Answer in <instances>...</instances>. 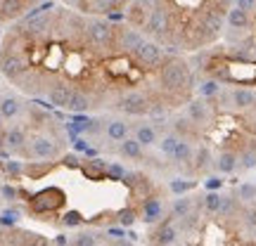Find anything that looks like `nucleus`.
<instances>
[{"label": "nucleus", "instance_id": "f257e3e1", "mask_svg": "<svg viewBox=\"0 0 256 246\" xmlns=\"http://www.w3.org/2000/svg\"><path fill=\"white\" fill-rule=\"evenodd\" d=\"M159 81L164 85V90L168 92H180L185 88L192 85V73H190V66L185 59H166L162 66H159Z\"/></svg>", "mask_w": 256, "mask_h": 246}, {"label": "nucleus", "instance_id": "f03ea898", "mask_svg": "<svg viewBox=\"0 0 256 246\" xmlns=\"http://www.w3.org/2000/svg\"><path fill=\"white\" fill-rule=\"evenodd\" d=\"M86 36L95 50H110L116 47V26L107 19H90L86 24Z\"/></svg>", "mask_w": 256, "mask_h": 246}, {"label": "nucleus", "instance_id": "7ed1b4c3", "mask_svg": "<svg viewBox=\"0 0 256 246\" xmlns=\"http://www.w3.org/2000/svg\"><path fill=\"white\" fill-rule=\"evenodd\" d=\"M64 199H66V197H64L62 190L48 187V190L34 194L28 201H31V211H34V213H50V211L60 209V206L64 204Z\"/></svg>", "mask_w": 256, "mask_h": 246}, {"label": "nucleus", "instance_id": "20e7f679", "mask_svg": "<svg viewBox=\"0 0 256 246\" xmlns=\"http://www.w3.org/2000/svg\"><path fill=\"white\" fill-rule=\"evenodd\" d=\"M116 107H119L124 114H128V116H145V114H150V109H152L150 100L138 90H130V92H126V95H121L119 102H116Z\"/></svg>", "mask_w": 256, "mask_h": 246}, {"label": "nucleus", "instance_id": "39448f33", "mask_svg": "<svg viewBox=\"0 0 256 246\" xmlns=\"http://www.w3.org/2000/svg\"><path fill=\"white\" fill-rule=\"evenodd\" d=\"M28 154L36 159H55L60 156V142L48 135H34L28 140Z\"/></svg>", "mask_w": 256, "mask_h": 246}, {"label": "nucleus", "instance_id": "423d86ee", "mask_svg": "<svg viewBox=\"0 0 256 246\" xmlns=\"http://www.w3.org/2000/svg\"><path fill=\"white\" fill-rule=\"evenodd\" d=\"M26 71H28L26 57L17 55V52H10V55H5L0 59V73L5 78H10V81H19Z\"/></svg>", "mask_w": 256, "mask_h": 246}, {"label": "nucleus", "instance_id": "0eeeda50", "mask_svg": "<svg viewBox=\"0 0 256 246\" xmlns=\"http://www.w3.org/2000/svg\"><path fill=\"white\" fill-rule=\"evenodd\" d=\"M150 36H164L166 28H168V9L164 5H154V7L147 12L145 26H142Z\"/></svg>", "mask_w": 256, "mask_h": 246}, {"label": "nucleus", "instance_id": "6e6552de", "mask_svg": "<svg viewBox=\"0 0 256 246\" xmlns=\"http://www.w3.org/2000/svg\"><path fill=\"white\" fill-rule=\"evenodd\" d=\"M138 62L142 64L145 69H154V66H162L164 64V55H162V47L152 43V40H145L142 45L138 47L136 52H133Z\"/></svg>", "mask_w": 256, "mask_h": 246}, {"label": "nucleus", "instance_id": "1a4fd4ad", "mask_svg": "<svg viewBox=\"0 0 256 246\" xmlns=\"http://www.w3.org/2000/svg\"><path fill=\"white\" fill-rule=\"evenodd\" d=\"M145 43V38L140 31L130 26H119L116 28V47H119L121 52H136L138 47Z\"/></svg>", "mask_w": 256, "mask_h": 246}, {"label": "nucleus", "instance_id": "9d476101", "mask_svg": "<svg viewBox=\"0 0 256 246\" xmlns=\"http://www.w3.org/2000/svg\"><path fill=\"white\" fill-rule=\"evenodd\" d=\"M185 114H188V119H190L194 126H206V121L211 119V109H209V104H206V100H204V97L188 102V109H185Z\"/></svg>", "mask_w": 256, "mask_h": 246}, {"label": "nucleus", "instance_id": "9b49d317", "mask_svg": "<svg viewBox=\"0 0 256 246\" xmlns=\"http://www.w3.org/2000/svg\"><path fill=\"white\" fill-rule=\"evenodd\" d=\"M164 216V204L162 199H156V197H147L142 201V211H140V220L145 223V225H154L159 223Z\"/></svg>", "mask_w": 256, "mask_h": 246}, {"label": "nucleus", "instance_id": "f8f14e48", "mask_svg": "<svg viewBox=\"0 0 256 246\" xmlns=\"http://www.w3.org/2000/svg\"><path fill=\"white\" fill-rule=\"evenodd\" d=\"M26 133H24V128H8L5 130V135H2V145L10 147L12 152H17V154H28L26 149ZM31 156V154H28Z\"/></svg>", "mask_w": 256, "mask_h": 246}, {"label": "nucleus", "instance_id": "ddd939ff", "mask_svg": "<svg viewBox=\"0 0 256 246\" xmlns=\"http://www.w3.org/2000/svg\"><path fill=\"white\" fill-rule=\"evenodd\" d=\"M214 166H216V171H218V173L232 175L240 168V156L235 154V152H230V149H223V152L216 156Z\"/></svg>", "mask_w": 256, "mask_h": 246}, {"label": "nucleus", "instance_id": "4468645a", "mask_svg": "<svg viewBox=\"0 0 256 246\" xmlns=\"http://www.w3.org/2000/svg\"><path fill=\"white\" fill-rule=\"evenodd\" d=\"M69 97H72V88L66 83H57L48 90V102H50V107H57V109H66Z\"/></svg>", "mask_w": 256, "mask_h": 246}, {"label": "nucleus", "instance_id": "2eb2a0df", "mask_svg": "<svg viewBox=\"0 0 256 246\" xmlns=\"http://www.w3.org/2000/svg\"><path fill=\"white\" fill-rule=\"evenodd\" d=\"M230 100H232L235 109H252V107H256V92L252 88H235L230 92Z\"/></svg>", "mask_w": 256, "mask_h": 246}, {"label": "nucleus", "instance_id": "dca6fc26", "mask_svg": "<svg viewBox=\"0 0 256 246\" xmlns=\"http://www.w3.org/2000/svg\"><path fill=\"white\" fill-rule=\"evenodd\" d=\"M176 239H178V230L174 228V223H171V220L162 223L159 230H156V235H154L156 246H171Z\"/></svg>", "mask_w": 256, "mask_h": 246}, {"label": "nucleus", "instance_id": "f3484780", "mask_svg": "<svg viewBox=\"0 0 256 246\" xmlns=\"http://www.w3.org/2000/svg\"><path fill=\"white\" fill-rule=\"evenodd\" d=\"M104 133H107V137L114 140V142H124L128 137V123L121 119H112L110 123L104 126Z\"/></svg>", "mask_w": 256, "mask_h": 246}, {"label": "nucleus", "instance_id": "a211bd4d", "mask_svg": "<svg viewBox=\"0 0 256 246\" xmlns=\"http://www.w3.org/2000/svg\"><path fill=\"white\" fill-rule=\"evenodd\" d=\"M66 109H72V114H83V111L90 109V97L83 90H72V97H69Z\"/></svg>", "mask_w": 256, "mask_h": 246}, {"label": "nucleus", "instance_id": "6ab92c4d", "mask_svg": "<svg viewBox=\"0 0 256 246\" xmlns=\"http://www.w3.org/2000/svg\"><path fill=\"white\" fill-rule=\"evenodd\" d=\"M22 9H24V0H0V19L2 21L19 17Z\"/></svg>", "mask_w": 256, "mask_h": 246}, {"label": "nucleus", "instance_id": "aec40b11", "mask_svg": "<svg viewBox=\"0 0 256 246\" xmlns=\"http://www.w3.org/2000/svg\"><path fill=\"white\" fill-rule=\"evenodd\" d=\"M226 21H228L230 28H238V31H242V28L249 26V14L244 12V9H240V7H230L228 14H226Z\"/></svg>", "mask_w": 256, "mask_h": 246}, {"label": "nucleus", "instance_id": "412c9836", "mask_svg": "<svg viewBox=\"0 0 256 246\" xmlns=\"http://www.w3.org/2000/svg\"><path fill=\"white\" fill-rule=\"evenodd\" d=\"M119 154L126 156V159L138 161V159H142V147H140V142H138L136 137H126V140L119 145Z\"/></svg>", "mask_w": 256, "mask_h": 246}, {"label": "nucleus", "instance_id": "4be33fe9", "mask_svg": "<svg viewBox=\"0 0 256 246\" xmlns=\"http://www.w3.org/2000/svg\"><path fill=\"white\" fill-rule=\"evenodd\" d=\"M22 114V102L17 97H2L0 100V116L2 119H14Z\"/></svg>", "mask_w": 256, "mask_h": 246}, {"label": "nucleus", "instance_id": "5701e85b", "mask_svg": "<svg viewBox=\"0 0 256 246\" xmlns=\"http://www.w3.org/2000/svg\"><path fill=\"white\" fill-rule=\"evenodd\" d=\"M190 213H192V199L190 197H178V199L174 201V206H171V218L183 220V218H188Z\"/></svg>", "mask_w": 256, "mask_h": 246}, {"label": "nucleus", "instance_id": "b1692460", "mask_svg": "<svg viewBox=\"0 0 256 246\" xmlns=\"http://www.w3.org/2000/svg\"><path fill=\"white\" fill-rule=\"evenodd\" d=\"M192 159H194V149H192V145L188 142V140H180V142H178V147H176L174 161L178 166H185V164H190Z\"/></svg>", "mask_w": 256, "mask_h": 246}, {"label": "nucleus", "instance_id": "393cba45", "mask_svg": "<svg viewBox=\"0 0 256 246\" xmlns=\"http://www.w3.org/2000/svg\"><path fill=\"white\" fill-rule=\"evenodd\" d=\"M136 140L140 142V147H152L156 145V130L154 126H138L136 128Z\"/></svg>", "mask_w": 256, "mask_h": 246}, {"label": "nucleus", "instance_id": "a878e982", "mask_svg": "<svg viewBox=\"0 0 256 246\" xmlns=\"http://www.w3.org/2000/svg\"><path fill=\"white\" fill-rule=\"evenodd\" d=\"M81 171L86 178H104V171H107V164H104V159H92L88 164L81 166Z\"/></svg>", "mask_w": 256, "mask_h": 246}, {"label": "nucleus", "instance_id": "bb28decb", "mask_svg": "<svg viewBox=\"0 0 256 246\" xmlns=\"http://www.w3.org/2000/svg\"><path fill=\"white\" fill-rule=\"evenodd\" d=\"M202 204H204V211H206L209 216H218L220 204H223V194H218V192H206Z\"/></svg>", "mask_w": 256, "mask_h": 246}, {"label": "nucleus", "instance_id": "cd10ccee", "mask_svg": "<svg viewBox=\"0 0 256 246\" xmlns=\"http://www.w3.org/2000/svg\"><path fill=\"white\" fill-rule=\"evenodd\" d=\"M197 187V183L194 180H183V178H176V180H171L168 183V190L174 192L176 197H185L188 192H192Z\"/></svg>", "mask_w": 256, "mask_h": 246}, {"label": "nucleus", "instance_id": "c85d7f7f", "mask_svg": "<svg viewBox=\"0 0 256 246\" xmlns=\"http://www.w3.org/2000/svg\"><path fill=\"white\" fill-rule=\"evenodd\" d=\"M192 161H194V171H197V173H202V171H204V168H206V166H209V161H211V152H209V147H197V152H194V159H192Z\"/></svg>", "mask_w": 256, "mask_h": 246}, {"label": "nucleus", "instance_id": "c756f323", "mask_svg": "<svg viewBox=\"0 0 256 246\" xmlns=\"http://www.w3.org/2000/svg\"><path fill=\"white\" fill-rule=\"evenodd\" d=\"M174 128H176V133H178V135H183L180 140H188V137L197 135V130H194V123H192L190 119H183V116L174 121Z\"/></svg>", "mask_w": 256, "mask_h": 246}, {"label": "nucleus", "instance_id": "7c9ffc66", "mask_svg": "<svg viewBox=\"0 0 256 246\" xmlns=\"http://www.w3.org/2000/svg\"><path fill=\"white\" fill-rule=\"evenodd\" d=\"M238 201H244V204H256V185L254 183H242L238 187Z\"/></svg>", "mask_w": 256, "mask_h": 246}, {"label": "nucleus", "instance_id": "2f4dec72", "mask_svg": "<svg viewBox=\"0 0 256 246\" xmlns=\"http://www.w3.org/2000/svg\"><path fill=\"white\" fill-rule=\"evenodd\" d=\"M104 178H110V180H114V183H121V180H126L128 178V171L119 164V161H112V164H107Z\"/></svg>", "mask_w": 256, "mask_h": 246}, {"label": "nucleus", "instance_id": "473e14b6", "mask_svg": "<svg viewBox=\"0 0 256 246\" xmlns=\"http://www.w3.org/2000/svg\"><path fill=\"white\" fill-rule=\"evenodd\" d=\"M238 211H240L238 197H223V204H220V211H218L220 218H230V216H235Z\"/></svg>", "mask_w": 256, "mask_h": 246}, {"label": "nucleus", "instance_id": "72a5a7b5", "mask_svg": "<svg viewBox=\"0 0 256 246\" xmlns=\"http://www.w3.org/2000/svg\"><path fill=\"white\" fill-rule=\"evenodd\" d=\"M178 142H180V137L176 135V133H174V135H164V137H162V142H159V149H162V154H166V156H171V159H174Z\"/></svg>", "mask_w": 256, "mask_h": 246}, {"label": "nucleus", "instance_id": "f704fd0d", "mask_svg": "<svg viewBox=\"0 0 256 246\" xmlns=\"http://www.w3.org/2000/svg\"><path fill=\"white\" fill-rule=\"evenodd\" d=\"M138 218H140V216L136 213V209H121L119 213H116V220H119V225L124 230H126V228L130 230V228H133Z\"/></svg>", "mask_w": 256, "mask_h": 246}, {"label": "nucleus", "instance_id": "c9c22d12", "mask_svg": "<svg viewBox=\"0 0 256 246\" xmlns=\"http://www.w3.org/2000/svg\"><path fill=\"white\" fill-rule=\"evenodd\" d=\"M83 223H86V218H83L81 211H76V209L66 211V213L62 216V225H64V228H78V225H83Z\"/></svg>", "mask_w": 256, "mask_h": 246}, {"label": "nucleus", "instance_id": "e433bc0d", "mask_svg": "<svg viewBox=\"0 0 256 246\" xmlns=\"http://www.w3.org/2000/svg\"><path fill=\"white\" fill-rule=\"evenodd\" d=\"M242 223H244V228L249 232H254L256 235V204L247 206V209H242Z\"/></svg>", "mask_w": 256, "mask_h": 246}, {"label": "nucleus", "instance_id": "4c0bfd02", "mask_svg": "<svg viewBox=\"0 0 256 246\" xmlns=\"http://www.w3.org/2000/svg\"><path fill=\"white\" fill-rule=\"evenodd\" d=\"M240 156V166L244 168V171H252V168H256V147H252V149H244Z\"/></svg>", "mask_w": 256, "mask_h": 246}, {"label": "nucleus", "instance_id": "58836bf2", "mask_svg": "<svg viewBox=\"0 0 256 246\" xmlns=\"http://www.w3.org/2000/svg\"><path fill=\"white\" fill-rule=\"evenodd\" d=\"M220 92V85H218V81H204L200 85V95L206 100V97H216Z\"/></svg>", "mask_w": 256, "mask_h": 246}, {"label": "nucleus", "instance_id": "ea45409f", "mask_svg": "<svg viewBox=\"0 0 256 246\" xmlns=\"http://www.w3.org/2000/svg\"><path fill=\"white\" fill-rule=\"evenodd\" d=\"M50 7H52V2H40V5H36V7L31 9V12H26V14H24V21H26V24H31L34 19L43 17V14H46Z\"/></svg>", "mask_w": 256, "mask_h": 246}, {"label": "nucleus", "instance_id": "a19ab883", "mask_svg": "<svg viewBox=\"0 0 256 246\" xmlns=\"http://www.w3.org/2000/svg\"><path fill=\"white\" fill-rule=\"evenodd\" d=\"M74 246H98V237L92 232H78L74 237Z\"/></svg>", "mask_w": 256, "mask_h": 246}, {"label": "nucleus", "instance_id": "79ce46f5", "mask_svg": "<svg viewBox=\"0 0 256 246\" xmlns=\"http://www.w3.org/2000/svg\"><path fill=\"white\" fill-rule=\"evenodd\" d=\"M124 5V0H95V7L100 9V12H116V9Z\"/></svg>", "mask_w": 256, "mask_h": 246}, {"label": "nucleus", "instance_id": "37998d69", "mask_svg": "<svg viewBox=\"0 0 256 246\" xmlns=\"http://www.w3.org/2000/svg\"><path fill=\"white\" fill-rule=\"evenodd\" d=\"M19 220V211L17 209H8L0 213V225H5V228H14V223Z\"/></svg>", "mask_w": 256, "mask_h": 246}, {"label": "nucleus", "instance_id": "c03bdc74", "mask_svg": "<svg viewBox=\"0 0 256 246\" xmlns=\"http://www.w3.org/2000/svg\"><path fill=\"white\" fill-rule=\"evenodd\" d=\"M220 187H223V180H220L218 175H211V178L204 180V190L206 192H218Z\"/></svg>", "mask_w": 256, "mask_h": 246}, {"label": "nucleus", "instance_id": "a18cd8bd", "mask_svg": "<svg viewBox=\"0 0 256 246\" xmlns=\"http://www.w3.org/2000/svg\"><path fill=\"white\" fill-rule=\"evenodd\" d=\"M5 171L10 175H22L24 173V164H19V161H5Z\"/></svg>", "mask_w": 256, "mask_h": 246}, {"label": "nucleus", "instance_id": "49530a36", "mask_svg": "<svg viewBox=\"0 0 256 246\" xmlns=\"http://www.w3.org/2000/svg\"><path fill=\"white\" fill-rule=\"evenodd\" d=\"M235 7L244 9L247 14H252V12H256V0H235Z\"/></svg>", "mask_w": 256, "mask_h": 246}, {"label": "nucleus", "instance_id": "de8ad7c7", "mask_svg": "<svg viewBox=\"0 0 256 246\" xmlns=\"http://www.w3.org/2000/svg\"><path fill=\"white\" fill-rule=\"evenodd\" d=\"M0 192H2V197H5V199H10V201H12V199H17V194H19V190H14V187H10V185H5V187H2Z\"/></svg>", "mask_w": 256, "mask_h": 246}, {"label": "nucleus", "instance_id": "09e8293b", "mask_svg": "<svg viewBox=\"0 0 256 246\" xmlns=\"http://www.w3.org/2000/svg\"><path fill=\"white\" fill-rule=\"evenodd\" d=\"M74 147H76V152H83V154L90 149V147H88V142H86L83 137H76V140H74Z\"/></svg>", "mask_w": 256, "mask_h": 246}, {"label": "nucleus", "instance_id": "8fccbe9b", "mask_svg": "<svg viewBox=\"0 0 256 246\" xmlns=\"http://www.w3.org/2000/svg\"><path fill=\"white\" fill-rule=\"evenodd\" d=\"M107 235L114 239H121V237H126V230L124 228H107Z\"/></svg>", "mask_w": 256, "mask_h": 246}, {"label": "nucleus", "instance_id": "3c124183", "mask_svg": "<svg viewBox=\"0 0 256 246\" xmlns=\"http://www.w3.org/2000/svg\"><path fill=\"white\" fill-rule=\"evenodd\" d=\"M64 166H72V168H81L78 166V156H64Z\"/></svg>", "mask_w": 256, "mask_h": 246}, {"label": "nucleus", "instance_id": "603ef678", "mask_svg": "<svg viewBox=\"0 0 256 246\" xmlns=\"http://www.w3.org/2000/svg\"><path fill=\"white\" fill-rule=\"evenodd\" d=\"M136 2H138V5H140L142 9H152L154 5H159L156 0H136Z\"/></svg>", "mask_w": 256, "mask_h": 246}, {"label": "nucleus", "instance_id": "864d4df0", "mask_svg": "<svg viewBox=\"0 0 256 246\" xmlns=\"http://www.w3.org/2000/svg\"><path fill=\"white\" fill-rule=\"evenodd\" d=\"M31 246H52V244H50V242H48L46 237L36 235V237H34V242H31Z\"/></svg>", "mask_w": 256, "mask_h": 246}, {"label": "nucleus", "instance_id": "5fc2aeb1", "mask_svg": "<svg viewBox=\"0 0 256 246\" xmlns=\"http://www.w3.org/2000/svg\"><path fill=\"white\" fill-rule=\"evenodd\" d=\"M55 244L57 246H64V244H66V237H64V235H60V237L55 239Z\"/></svg>", "mask_w": 256, "mask_h": 246}, {"label": "nucleus", "instance_id": "6e6d98bb", "mask_svg": "<svg viewBox=\"0 0 256 246\" xmlns=\"http://www.w3.org/2000/svg\"><path fill=\"white\" fill-rule=\"evenodd\" d=\"M66 2H78V0H66Z\"/></svg>", "mask_w": 256, "mask_h": 246}, {"label": "nucleus", "instance_id": "4d7b16f0", "mask_svg": "<svg viewBox=\"0 0 256 246\" xmlns=\"http://www.w3.org/2000/svg\"><path fill=\"white\" fill-rule=\"evenodd\" d=\"M0 147H2V137H0Z\"/></svg>", "mask_w": 256, "mask_h": 246}, {"label": "nucleus", "instance_id": "13d9d810", "mask_svg": "<svg viewBox=\"0 0 256 246\" xmlns=\"http://www.w3.org/2000/svg\"><path fill=\"white\" fill-rule=\"evenodd\" d=\"M31 2H40V0H31Z\"/></svg>", "mask_w": 256, "mask_h": 246}, {"label": "nucleus", "instance_id": "bf43d9fd", "mask_svg": "<svg viewBox=\"0 0 256 246\" xmlns=\"http://www.w3.org/2000/svg\"><path fill=\"white\" fill-rule=\"evenodd\" d=\"M0 126H2V116H0Z\"/></svg>", "mask_w": 256, "mask_h": 246}, {"label": "nucleus", "instance_id": "052dcab7", "mask_svg": "<svg viewBox=\"0 0 256 246\" xmlns=\"http://www.w3.org/2000/svg\"><path fill=\"white\" fill-rule=\"evenodd\" d=\"M254 50H256V43H254Z\"/></svg>", "mask_w": 256, "mask_h": 246}]
</instances>
